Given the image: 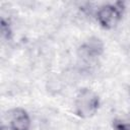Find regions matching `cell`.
<instances>
[{
  "label": "cell",
  "instance_id": "7",
  "mask_svg": "<svg viewBox=\"0 0 130 130\" xmlns=\"http://www.w3.org/2000/svg\"><path fill=\"white\" fill-rule=\"evenodd\" d=\"M127 91H128V94H129V96H130V84L127 86Z\"/></svg>",
  "mask_w": 130,
  "mask_h": 130
},
{
  "label": "cell",
  "instance_id": "1",
  "mask_svg": "<svg viewBox=\"0 0 130 130\" xmlns=\"http://www.w3.org/2000/svg\"><path fill=\"white\" fill-rule=\"evenodd\" d=\"M101 107V99L99 94L89 87L80 88L74 99V114L81 119L93 117Z\"/></svg>",
  "mask_w": 130,
  "mask_h": 130
},
{
  "label": "cell",
  "instance_id": "2",
  "mask_svg": "<svg viewBox=\"0 0 130 130\" xmlns=\"http://www.w3.org/2000/svg\"><path fill=\"white\" fill-rule=\"evenodd\" d=\"M126 6L122 1L114 3H107L101 5L95 11V19L99 25L104 29H112L116 27L121 21Z\"/></svg>",
  "mask_w": 130,
  "mask_h": 130
},
{
  "label": "cell",
  "instance_id": "4",
  "mask_svg": "<svg viewBox=\"0 0 130 130\" xmlns=\"http://www.w3.org/2000/svg\"><path fill=\"white\" fill-rule=\"evenodd\" d=\"M9 130H29L31 120L28 113L22 108H14L8 114Z\"/></svg>",
  "mask_w": 130,
  "mask_h": 130
},
{
  "label": "cell",
  "instance_id": "3",
  "mask_svg": "<svg viewBox=\"0 0 130 130\" xmlns=\"http://www.w3.org/2000/svg\"><path fill=\"white\" fill-rule=\"evenodd\" d=\"M104 51L105 45L102 39L92 36L77 48V56L84 62H90L101 57L104 54Z\"/></svg>",
  "mask_w": 130,
  "mask_h": 130
},
{
  "label": "cell",
  "instance_id": "5",
  "mask_svg": "<svg viewBox=\"0 0 130 130\" xmlns=\"http://www.w3.org/2000/svg\"><path fill=\"white\" fill-rule=\"evenodd\" d=\"M113 130H130V110L112 120Z\"/></svg>",
  "mask_w": 130,
  "mask_h": 130
},
{
  "label": "cell",
  "instance_id": "6",
  "mask_svg": "<svg viewBox=\"0 0 130 130\" xmlns=\"http://www.w3.org/2000/svg\"><path fill=\"white\" fill-rule=\"evenodd\" d=\"M1 35H2V38L6 39V40H11L12 38V28H11V24L9 22L8 19H5V18H1Z\"/></svg>",
  "mask_w": 130,
  "mask_h": 130
}]
</instances>
